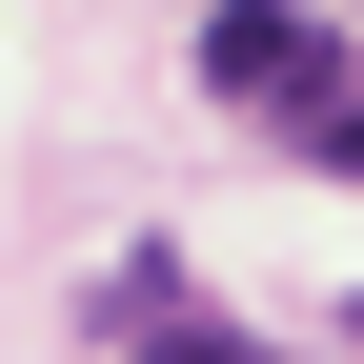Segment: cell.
<instances>
[{
    "mask_svg": "<svg viewBox=\"0 0 364 364\" xmlns=\"http://www.w3.org/2000/svg\"><path fill=\"white\" fill-rule=\"evenodd\" d=\"M203 81H223V102H304V81H324V41L243 0V21H203Z\"/></svg>",
    "mask_w": 364,
    "mask_h": 364,
    "instance_id": "6da1fadb",
    "label": "cell"
},
{
    "mask_svg": "<svg viewBox=\"0 0 364 364\" xmlns=\"http://www.w3.org/2000/svg\"><path fill=\"white\" fill-rule=\"evenodd\" d=\"M122 364H263V344H243V324H203V304L142 263V284H122Z\"/></svg>",
    "mask_w": 364,
    "mask_h": 364,
    "instance_id": "7a4b0ae2",
    "label": "cell"
},
{
    "mask_svg": "<svg viewBox=\"0 0 364 364\" xmlns=\"http://www.w3.org/2000/svg\"><path fill=\"white\" fill-rule=\"evenodd\" d=\"M284 122H304V162H324V182H364V81H344V41H324V81H304Z\"/></svg>",
    "mask_w": 364,
    "mask_h": 364,
    "instance_id": "3957f363",
    "label": "cell"
},
{
    "mask_svg": "<svg viewBox=\"0 0 364 364\" xmlns=\"http://www.w3.org/2000/svg\"><path fill=\"white\" fill-rule=\"evenodd\" d=\"M344 344H364V304H344Z\"/></svg>",
    "mask_w": 364,
    "mask_h": 364,
    "instance_id": "277c9868",
    "label": "cell"
}]
</instances>
